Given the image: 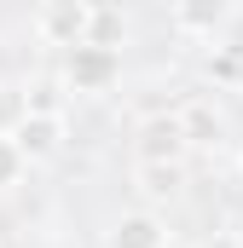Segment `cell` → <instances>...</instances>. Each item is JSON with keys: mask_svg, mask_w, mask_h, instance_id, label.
<instances>
[{"mask_svg": "<svg viewBox=\"0 0 243 248\" xmlns=\"http://www.w3.org/2000/svg\"><path fill=\"white\" fill-rule=\"evenodd\" d=\"M93 0H47L41 6V41H52V46H81L87 35H93Z\"/></svg>", "mask_w": 243, "mask_h": 248, "instance_id": "1", "label": "cell"}, {"mask_svg": "<svg viewBox=\"0 0 243 248\" xmlns=\"http://www.w3.org/2000/svg\"><path fill=\"white\" fill-rule=\"evenodd\" d=\"M116 46H93V41H81V46H69V63H64V81L75 87V93H104L110 81H116Z\"/></svg>", "mask_w": 243, "mask_h": 248, "instance_id": "2", "label": "cell"}, {"mask_svg": "<svg viewBox=\"0 0 243 248\" xmlns=\"http://www.w3.org/2000/svg\"><path fill=\"white\" fill-rule=\"evenodd\" d=\"M185 122L180 116H151L139 127V162H180L185 156Z\"/></svg>", "mask_w": 243, "mask_h": 248, "instance_id": "3", "label": "cell"}, {"mask_svg": "<svg viewBox=\"0 0 243 248\" xmlns=\"http://www.w3.org/2000/svg\"><path fill=\"white\" fill-rule=\"evenodd\" d=\"M162 243H168V231H162L156 214H122L104 248H162Z\"/></svg>", "mask_w": 243, "mask_h": 248, "instance_id": "4", "label": "cell"}, {"mask_svg": "<svg viewBox=\"0 0 243 248\" xmlns=\"http://www.w3.org/2000/svg\"><path fill=\"white\" fill-rule=\"evenodd\" d=\"M12 139H17V150H23V156H52V150H58V139H64V127H58V116H35V110H29V122L17 127Z\"/></svg>", "mask_w": 243, "mask_h": 248, "instance_id": "5", "label": "cell"}, {"mask_svg": "<svg viewBox=\"0 0 243 248\" xmlns=\"http://www.w3.org/2000/svg\"><path fill=\"white\" fill-rule=\"evenodd\" d=\"M174 17H180V29H191V35H208V29L226 17V0H180Z\"/></svg>", "mask_w": 243, "mask_h": 248, "instance_id": "6", "label": "cell"}, {"mask_svg": "<svg viewBox=\"0 0 243 248\" xmlns=\"http://www.w3.org/2000/svg\"><path fill=\"white\" fill-rule=\"evenodd\" d=\"M23 122H29V93L12 87V81H0V133H17Z\"/></svg>", "mask_w": 243, "mask_h": 248, "instance_id": "7", "label": "cell"}, {"mask_svg": "<svg viewBox=\"0 0 243 248\" xmlns=\"http://www.w3.org/2000/svg\"><path fill=\"white\" fill-rule=\"evenodd\" d=\"M145 196H174L180 190V162H139Z\"/></svg>", "mask_w": 243, "mask_h": 248, "instance_id": "8", "label": "cell"}, {"mask_svg": "<svg viewBox=\"0 0 243 248\" xmlns=\"http://www.w3.org/2000/svg\"><path fill=\"white\" fill-rule=\"evenodd\" d=\"M180 122H185V139H191V144H214V139H220V116H214L208 104L180 110Z\"/></svg>", "mask_w": 243, "mask_h": 248, "instance_id": "9", "label": "cell"}, {"mask_svg": "<svg viewBox=\"0 0 243 248\" xmlns=\"http://www.w3.org/2000/svg\"><path fill=\"white\" fill-rule=\"evenodd\" d=\"M17 168H23V150H17V139H12V133H0V190L17 179Z\"/></svg>", "mask_w": 243, "mask_h": 248, "instance_id": "10", "label": "cell"}, {"mask_svg": "<svg viewBox=\"0 0 243 248\" xmlns=\"http://www.w3.org/2000/svg\"><path fill=\"white\" fill-rule=\"evenodd\" d=\"M87 41H93V46H116V41H122V17H116V12H99Z\"/></svg>", "mask_w": 243, "mask_h": 248, "instance_id": "11", "label": "cell"}, {"mask_svg": "<svg viewBox=\"0 0 243 248\" xmlns=\"http://www.w3.org/2000/svg\"><path fill=\"white\" fill-rule=\"evenodd\" d=\"M29 110H35V116H58V93H52V87H35V93H29Z\"/></svg>", "mask_w": 243, "mask_h": 248, "instance_id": "12", "label": "cell"}, {"mask_svg": "<svg viewBox=\"0 0 243 248\" xmlns=\"http://www.w3.org/2000/svg\"><path fill=\"white\" fill-rule=\"evenodd\" d=\"M203 248H243V243H238V237H208Z\"/></svg>", "mask_w": 243, "mask_h": 248, "instance_id": "13", "label": "cell"}]
</instances>
